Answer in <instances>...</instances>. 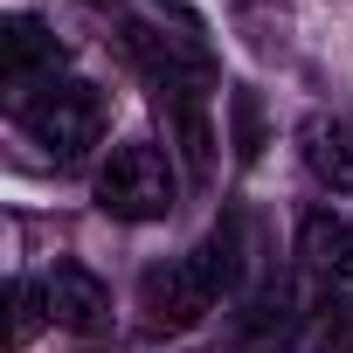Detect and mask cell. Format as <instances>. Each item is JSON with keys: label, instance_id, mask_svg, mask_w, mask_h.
<instances>
[{"label": "cell", "instance_id": "obj_6", "mask_svg": "<svg viewBox=\"0 0 353 353\" xmlns=\"http://www.w3.org/2000/svg\"><path fill=\"white\" fill-rule=\"evenodd\" d=\"M298 152L312 166V181H325L332 194H353V118L346 111H312L298 125Z\"/></svg>", "mask_w": 353, "mask_h": 353}, {"label": "cell", "instance_id": "obj_7", "mask_svg": "<svg viewBox=\"0 0 353 353\" xmlns=\"http://www.w3.org/2000/svg\"><path fill=\"white\" fill-rule=\"evenodd\" d=\"M188 263H194V277H201V291L222 305L229 291H236V277H243V229L236 222H215L194 250H188Z\"/></svg>", "mask_w": 353, "mask_h": 353}, {"label": "cell", "instance_id": "obj_3", "mask_svg": "<svg viewBox=\"0 0 353 353\" xmlns=\"http://www.w3.org/2000/svg\"><path fill=\"white\" fill-rule=\"evenodd\" d=\"M49 77H63L56 28L35 21V14H8V21H0V83H8V97H21V90H35Z\"/></svg>", "mask_w": 353, "mask_h": 353}, {"label": "cell", "instance_id": "obj_1", "mask_svg": "<svg viewBox=\"0 0 353 353\" xmlns=\"http://www.w3.org/2000/svg\"><path fill=\"white\" fill-rule=\"evenodd\" d=\"M8 104H14V125H21V132H28L56 166L90 159V152H97V139H104V125H111L104 90H97V83H83V77H49V83H35V90L8 97Z\"/></svg>", "mask_w": 353, "mask_h": 353}, {"label": "cell", "instance_id": "obj_9", "mask_svg": "<svg viewBox=\"0 0 353 353\" xmlns=\"http://www.w3.org/2000/svg\"><path fill=\"white\" fill-rule=\"evenodd\" d=\"M339 277L353 284V215H346V250H339Z\"/></svg>", "mask_w": 353, "mask_h": 353}, {"label": "cell", "instance_id": "obj_5", "mask_svg": "<svg viewBox=\"0 0 353 353\" xmlns=\"http://www.w3.org/2000/svg\"><path fill=\"white\" fill-rule=\"evenodd\" d=\"M139 305H145V319H152V325H194L201 312H215V298L201 291V277H194V263H188V256L152 263V270H145V284H139Z\"/></svg>", "mask_w": 353, "mask_h": 353}, {"label": "cell", "instance_id": "obj_8", "mask_svg": "<svg viewBox=\"0 0 353 353\" xmlns=\"http://www.w3.org/2000/svg\"><path fill=\"white\" fill-rule=\"evenodd\" d=\"M42 325H56L49 284H42V277H14V284H8V353H21Z\"/></svg>", "mask_w": 353, "mask_h": 353}, {"label": "cell", "instance_id": "obj_2", "mask_svg": "<svg viewBox=\"0 0 353 353\" xmlns=\"http://www.w3.org/2000/svg\"><path fill=\"white\" fill-rule=\"evenodd\" d=\"M97 208L111 222H166L181 208V166L152 139H118L97 166Z\"/></svg>", "mask_w": 353, "mask_h": 353}, {"label": "cell", "instance_id": "obj_4", "mask_svg": "<svg viewBox=\"0 0 353 353\" xmlns=\"http://www.w3.org/2000/svg\"><path fill=\"white\" fill-rule=\"evenodd\" d=\"M42 284H49V312H56V325H63V332H83V339H90V332H104V325H111V291H104V277H97L90 263L63 256Z\"/></svg>", "mask_w": 353, "mask_h": 353}]
</instances>
